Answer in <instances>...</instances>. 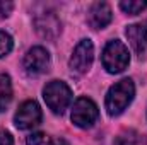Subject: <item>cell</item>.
<instances>
[{
	"label": "cell",
	"mask_w": 147,
	"mask_h": 145,
	"mask_svg": "<svg viewBox=\"0 0 147 145\" xmlns=\"http://www.w3.org/2000/svg\"><path fill=\"white\" fill-rule=\"evenodd\" d=\"M134 94H135V87H134V82L130 79H121L120 82L111 85V89L106 94V111H108V114L110 116L120 114L132 103Z\"/></svg>",
	"instance_id": "6da1fadb"
},
{
	"label": "cell",
	"mask_w": 147,
	"mask_h": 145,
	"mask_svg": "<svg viewBox=\"0 0 147 145\" xmlns=\"http://www.w3.org/2000/svg\"><path fill=\"white\" fill-rule=\"evenodd\" d=\"M43 97L45 103L48 104V108L53 113H63L69 108L70 101H72V91L70 87L62 82V80H51L50 84H46V87L43 89Z\"/></svg>",
	"instance_id": "7a4b0ae2"
},
{
	"label": "cell",
	"mask_w": 147,
	"mask_h": 145,
	"mask_svg": "<svg viewBox=\"0 0 147 145\" xmlns=\"http://www.w3.org/2000/svg\"><path fill=\"white\" fill-rule=\"evenodd\" d=\"M128 63H130L128 48L121 41L115 39V41H110L105 46V51H103V67L110 73L123 72L128 67Z\"/></svg>",
	"instance_id": "3957f363"
},
{
	"label": "cell",
	"mask_w": 147,
	"mask_h": 145,
	"mask_svg": "<svg viewBox=\"0 0 147 145\" xmlns=\"http://www.w3.org/2000/svg\"><path fill=\"white\" fill-rule=\"evenodd\" d=\"M99 113H98V106L87 99V97H79L75 101L72 108V121L74 125L80 126V128H89L96 123Z\"/></svg>",
	"instance_id": "277c9868"
},
{
	"label": "cell",
	"mask_w": 147,
	"mask_h": 145,
	"mask_svg": "<svg viewBox=\"0 0 147 145\" xmlns=\"http://www.w3.org/2000/svg\"><path fill=\"white\" fill-rule=\"evenodd\" d=\"M94 58V46L89 39H82L75 50H74L72 56H70V68L77 73H86L91 68Z\"/></svg>",
	"instance_id": "5b68a950"
},
{
	"label": "cell",
	"mask_w": 147,
	"mask_h": 145,
	"mask_svg": "<svg viewBox=\"0 0 147 145\" xmlns=\"http://www.w3.org/2000/svg\"><path fill=\"white\" fill-rule=\"evenodd\" d=\"M14 121H16V126L21 128V130H28V128H33L39 125L41 121V109L38 106L36 101H26L22 103L16 116H14Z\"/></svg>",
	"instance_id": "8992f818"
},
{
	"label": "cell",
	"mask_w": 147,
	"mask_h": 145,
	"mask_svg": "<svg viewBox=\"0 0 147 145\" xmlns=\"http://www.w3.org/2000/svg\"><path fill=\"white\" fill-rule=\"evenodd\" d=\"M50 67V53L43 46H34L31 48L26 56H24V68L33 75L43 73Z\"/></svg>",
	"instance_id": "52a82bcc"
},
{
	"label": "cell",
	"mask_w": 147,
	"mask_h": 145,
	"mask_svg": "<svg viewBox=\"0 0 147 145\" xmlns=\"http://www.w3.org/2000/svg\"><path fill=\"white\" fill-rule=\"evenodd\" d=\"M34 26L36 31L46 39H55L62 31V24L58 21V17L51 12H45L41 15H38L34 19Z\"/></svg>",
	"instance_id": "ba28073f"
},
{
	"label": "cell",
	"mask_w": 147,
	"mask_h": 145,
	"mask_svg": "<svg viewBox=\"0 0 147 145\" xmlns=\"http://www.w3.org/2000/svg\"><path fill=\"white\" fill-rule=\"evenodd\" d=\"M125 36L137 55H142L147 48V21L140 24H132L125 29Z\"/></svg>",
	"instance_id": "9c48e42d"
},
{
	"label": "cell",
	"mask_w": 147,
	"mask_h": 145,
	"mask_svg": "<svg viewBox=\"0 0 147 145\" xmlns=\"http://www.w3.org/2000/svg\"><path fill=\"white\" fill-rule=\"evenodd\" d=\"M111 22V9L106 2H98L89 10V24L94 29H103Z\"/></svg>",
	"instance_id": "30bf717a"
},
{
	"label": "cell",
	"mask_w": 147,
	"mask_h": 145,
	"mask_svg": "<svg viewBox=\"0 0 147 145\" xmlns=\"http://www.w3.org/2000/svg\"><path fill=\"white\" fill-rule=\"evenodd\" d=\"M12 99V84H10V79L9 75L5 73H0V111L9 106Z\"/></svg>",
	"instance_id": "8fae6325"
},
{
	"label": "cell",
	"mask_w": 147,
	"mask_h": 145,
	"mask_svg": "<svg viewBox=\"0 0 147 145\" xmlns=\"http://www.w3.org/2000/svg\"><path fill=\"white\" fill-rule=\"evenodd\" d=\"M121 10L130 14V15H135V14H140L144 9H147V2H134V0H128V2H121L120 3Z\"/></svg>",
	"instance_id": "7c38bea8"
},
{
	"label": "cell",
	"mask_w": 147,
	"mask_h": 145,
	"mask_svg": "<svg viewBox=\"0 0 147 145\" xmlns=\"http://www.w3.org/2000/svg\"><path fill=\"white\" fill-rule=\"evenodd\" d=\"M10 50H12V38H10V34L5 33V31H0V58L9 55Z\"/></svg>",
	"instance_id": "4fadbf2b"
},
{
	"label": "cell",
	"mask_w": 147,
	"mask_h": 145,
	"mask_svg": "<svg viewBox=\"0 0 147 145\" xmlns=\"http://www.w3.org/2000/svg\"><path fill=\"white\" fill-rule=\"evenodd\" d=\"M113 145H137V137L134 132H123L115 138Z\"/></svg>",
	"instance_id": "5bb4252c"
},
{
	"label": "cell",
	"mask_w": 147,
	"mask_h": 145,
	"mask_svg": "<svg viewBox=\"0 0 147 145\" xmlns=\"http://www.w3.org/2000/svg\"><path fill=\"white\" fill-rule=\"evenodd\" d=\"M26 144L28 145H43L45 144V135L43 133H31L29 137H28V140H26Z\"/></svg>",
	"instance_id": "9a60e30c"
},
{
	"label": "cell",
	"mask_w": 147,
	"mask_h": 145,
	"mask_svg": "<svg viewBox=\"0 0 147 145\" xmlns=\"http://www.w3.org/2000/svg\"><path fill=\"white\" fill-rule=\"evenodd\" d=\"M14 9L12 2H0V17H7Z\"/></svg>",
	"instance_id": "2e32d148"
},
{
	"label": "cell",
	"mask_w": 147,
	"mask_h": 145,
	"mask_svg": "<svg viewBox=\"0 0 147 145\" xmlns=\"http://www.w3.org/2000/svg\"><path fill=\"white\" fill-rule=\"evenodd\" d=\"M0 145H14V140L9 132H0Z\"/></svg>",
	"instance_id": "e0dca14e"
},
{
	"label": "cell",
	"mask_w": 147,
	"mask_h": 145,
	"mask_svg": "<svg viewBox=\"0 0 147 145\" xmlns=\"http://www.w3.org/2000/svg\"><path fill=\"white\" fill-rule=\"evenodd\" d=\"M48 145H69V144H67V140H63V138H53Z\"/></svg>",
	"instance_id": "ac0fdd59"
}]
</instances>
